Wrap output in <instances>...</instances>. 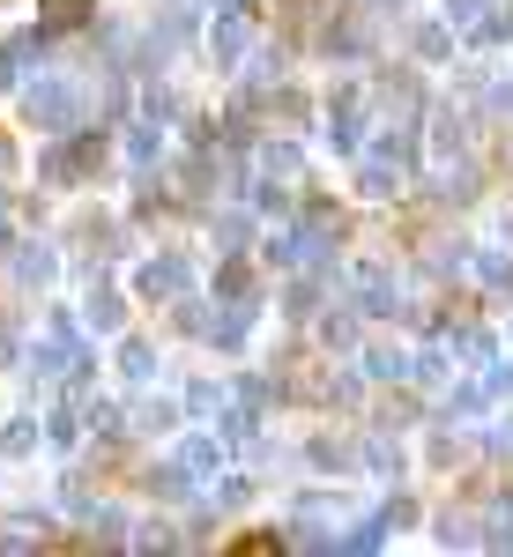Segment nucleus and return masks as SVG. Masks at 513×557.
Segmentation results:
<instances>
[{"mask_svg": "<svg viewBox=\"0 0 513 557\" xmlns=\"http://www.w3.org/2000/svg\"><path fill=\"white\" fill-rule=\"evenodd\" d=\"M23 120H30V127H45V134H75V127H83V89L45 75V83L23 89Z\"/></svg>", "mask_w": 513, "mask_h": 557, "instance_id": "obj_1", "label": "nucleus"}, {"mask_svg": "<svg viewBox=\"0 0 513 557\" xmlns=\"http://www.w3.org/2000/svg\"><path fill=\"white\" fill-rule=\"evenodd\" d=\"M410 178H417V134L402 120V134H387L380 149L365 157V194H402Z\"/></svg>", "mask_w": 513, "mask_h": 557, "instance_id": "obj_2", "label": "nucleus"}, {"mask_svg": "<svg viewBox=\"0 0 513 557\" xmlns=\"http://www.w3.org/2000/svg\"><path fill=\"white\" fill-rule=\"evenodd\" d=\"M134 290H142L149 305H179L186 290H194V268H186L179 253H157V260H142V275H134Z\"/></svg>", "mask_w": 513, "mask_h": 557, "instance_id": "obj_3", "label": "nucleus"}, {"mask_svg": "<svg viewBox=\"0 0 513 557\" xmlns=\"http://www.w3.org/2000/svg\"><path fill=\"white\" fill-rule=\"evenodd\" d=\"M254 52V15L246 8H216V23H209V60L216 67H239Z\"/></svg>", "mask_w": 513, "mask_h": 557, "instance_id": "obj_4", "label": "nucleus"}, {"mask_svg": "<svg viewBox=\"0 0 513 557\" xmlns=\"http://www.w3.org/2000/svg\"><path fill=\"white\" fill-rule=\"evenodd\" d=\"M97 157H105V141H97L89 127H75L60 149H52V157H45V178H60V186H68V178H89V164H97Z\"/></svg>", "mask_w": 513, "mask_h": 557, "instance_id": "obj_5", "label": "nucleus"}, {"mask_svg": "<svg viewBox=\"0 0 513 557\" xmlns=\"http://www.w3.org/2000/svg\"><path fill=\"white\" fill-rule=\"evenodd\" d=\"M254 312H260V298H223V312L209 320V343L216 349H239V343H246V327H254Z\"/></svg>", "mask_w": 513, "mask_h": 557, "instance_id": "obj_6", "label": "nucleus"}, {"mask_svg": "<svg viewBox=\"0 0 513 557\" xmlns=\"http://www.w3.org/2000/svg\"><path fill=\"white\" fill-rule=\"evenodd\" d=\"M38 52H45V30H38V38H8V45H0V89L30 83V60H38Z\"/></svg>", "mask_w": 513, "mask_h": 557, "instance_id": "obj_7", "label": "nucleus"}, {"mask_svg": "<svg viewBox=\"0 0 513 557\" xmlns=\"http://www.w3.org/2000/svg\"><path fill=\"white\" fill-rule=\"evenodd\" d=\"M328 141H335L342 157H350V149L365 141V120H357V97H335V104H328Z\"/></svg>", "mask_w": 513, "mask_h": 557, "instance_id": "obj_8", "label": "nucleus"}, {"mask_svg": "<svg viewBox=\"0 0 513 557\" xmlns=\"http://www.w3.org/2000/svg\"><path fill=\"white\" fill-rule=\"evenodd\" d=\"M357 312H365V320H380V312H402V290L387 283L380 268H365V290H357Z\"/></svg>", "mask_w": 513, "mask_h": 557, "instance_id": "obj_9", "label": "nucleus"}, {"mask_svg": "<svg viewBox=\"0 0 513 557\" xmlns=\"http://www.w3.org/2000/svg\"><path fill=\"white\" fill-rule=\"evenodd\" d=\"M506 38H513V8H506V0H491V8L469 23V45L484 52V45H506Z\"/></svg>", "mask_w": 513, "mask_h": 557, "instance_id": "obj_10", "label": "nucleus"}, {"mask_svg": "<svg viewBox=\"0 0 513 557\" xmlns=\"http://www.w3.org/2000/svg\"><path fill=\"white\" fill-rule=\"evenodd\" d=\"M469 268H476V283H484L491 298H513V260L506 253H469Z\"/></svg>", "mask_w": 513, "mask_h": 557, "instance_id": "obj_11", "label": "nucleus"}, {"mask_svg": "<svg viewBox=\"0 0 513 557\" xmlns=\"http://www.w3.org/2000/svg\"><path fill=\"white\" fill-rule=\"evenodd\" d=\"M83 320L97 327V335H120V320H127V312H120V298H112V290H89V298H83Z\"/></svg>", "mask_w": 513, "mask_h": 557, "instance_id": "obj_12", "label": "nucleus"}, {"mask_svg": "<svg viewBox=\"0 0 513 557\" xmlns=\"http://www.w3.org/2000/svg\"><path fill=\"white\" fill-rule=\"evenodd\" d=\"M179 461H186L194 475H216V469H223V438H186V446H179Z\"/></svg>", "mask_w": 513, "mask_h": 557, "instance_id": "obj_13", "label": "nucleus"}, {"mask_svg": "<svg viewBox=\"0 0 513 557\" xmlns=\"http://www.w3.org/2000/svg\"><path fill=\"white\" fill-rule=\"evenodd\" d=\"M52 268H60V260L45 253V246H23V253H15V275H23L30 290H45V283H52Z\"/></svg>", "mask_w": 513, "mask_h": 557, "instance_id": "obj_14", "label": "nucleus"}, {"mask_svg": "<svg viewBox=\"0 0 513 557\" xmlns=\"http://www.w3.org/2000/svg\"><path fill=\"white\" fill-rule=\"evenodd\" d=\"M83 15H89V0H45L38 30H45V38H52V30H75V23H83Z\"/></svg>", "mask_w": 513, "mask_h": 557, "instance_id": "obj_15", "label": "nucleus"}, {"mask_svg": "<svg viewBox=\"0 0 513 557\" xmlns=\"http://www.w3.org/2000/svg\"><path fill=\"white\" fill-rule=\"evenodd\" d=\"M120 372H127L134 386H149V380H157V349H149V343H127V349H120Z\"/></svg>", "mask_w": 513, "mask_h": 557, "instance_id": "obj_16", "label": "nucleus"}, {"mask_svg": "<svg viewBox=\"0 0 513 557\" xmlns=\"http://www.w3.org/2000/svg\"><path fill=\"white\" fill-rule=\"evenodd\" d=\"M410 364H417L410 349H365V372H372V380H402Z\"/></svg>", "mask_w": 513, "mask_h": 557, "instance_id": "obj_17", "label": "nucleus"}, {"mask_svg": "<svg viewBox=\"0 0 513 557\" xmlns=\"http://www.w3.org/2000/svg\"><path fill=\"white\" fill-rule=\"evenodd\" d=\"M484 394H491V386H454V394L439 401V417H462V424H469V417H484Z\"/></svg>", "mask_w": 513, "mask_h": 557, "instance_id": "obj_18", "label": "nucleus"}, {"mask_svg": "<svg viewBox=\"0 0 513 557\" xmlns=\"http://www.w3.org/2000/svg\"><path fill=\"white\" fill-rule=\"evenodd\" d=\"M365 469L372 475H402V446H394V438H372V446H365Z\"/></svg>", "mask_w": 513, "mask_h": 557, "instance_id": "obj_19", "label": "nucleus"}, {"mask_svg": "<svg viewBox=\"0 0 513 557\" xmlns=\"http://www.w3.org/2000/svg\"><path fill=\"white\" fill-rule=\"evenodd\" d=\"M260 172L291 178V172H298V149H291V141H268V149H260Z\"/></svg>", "mask_w": 513, "mask_h": 557, "instance_id": "obj_20", "label": "nucleus"}, {"mask_svg": "<svg viewBox=\"0 0 513 557\" xmlns=\"http://www.w3.org/2000/svg\"><path fill=\"white\" fill-rule=\"evenodd\" d=\"M484 543H491V550H513V498L491 506V535H484Z\"/></svg>", "mask_w": 513, "mask_h": 557, "instance_id": "obj_21", "label": "nucleus"}, {"mask_svg": "<svg viewBox=\"0 0 513 557\" xmlns=\"http://www.w3.org/2000/svg\"><path fill=\"white\" fill-rule=\"evenodd\" d=\"M30 446H38V417H15L8 438H0V454H30Z\"/></svg>", "mask_w": 513, "mask_h": 557, "instance_id": "obj_22", "label": "nucleus"}, {"mask_svg": "<svg viewBox=\"0 0 513 557\" xmlns=\"http://www.w3.org/2000/svg\"><path fill=\"white\" fill-rule=\"evenodd\" d=\"M380 543H387V528H380V520H365V528H357V535H342L335 550H350V557H365V550H380Z\"/></svg>", "mask_w": 513, "mask_h": 557, "instance_id": "obj_23", "label": "nucleus"}, {"mask_svg": "<svg viewBox=\"0 0 513 557\" xmlns=\"http://www.w3.org/2000/svg\"><path fill=\"white\" fill-rule=\"evenodd\" d=\"M127 157H134V164H149V157H157V120H134V134H127Z\"/></svg>", "mask_w": 513, "mask_h": 557, "instance_id": "obj_24", "label": "nucleus"}, {"mask_svg": "<svg viewBox=\"0 0 513 557\" xmlns=\"http://www.w3.org/2000/svg\"><path fill=\"white\" fill-rule=\"evenodd\" d=\"M216 298H260L254 283H246V268H239V260H231V268H223V275H216Z\"/></svg>", "mask_w": 513, "mask_h": 557, "instance_id": "obj_25", "label": "nucleus"}, {"mask_svg": "<svg viewBox=\"0 0 513 557\" xmlns=\"http://www.w3.org/2000/svg\"><path fill=\"white\" fill-rule=\"evenodd\" d=\"M439 543L454 550V543H476V520H462V513H439Z\"/></svg>", "mask_w": 513, "mask_h": 557, "instance_id": "obj_26", "label": "nucleus"}, {"mask_svg": "<svg viewBox=\"0 0 513 557\" xmlns=\"http://www.w3.org/2000/svg\"><path fill=\"white\" fill-rule=\"evenodd\" d=\"M216 246L239 253V246H246V215H216Z\"/></svg>", "mask_w": 513, "mask_h": 557, "instance_id": "obj_27", "label": "nucleus"}, {"mask_svg": "<svg viewBox=\"0 0 513 557\" xmlns=\"http://www.w3.org/2000/svg\"><path fill=\"white\" fill-rule=\"evenodd\" d=\"M134 424H142V431H171V424H179V409H171V401H142Z\"/></svg>", "mask_w": 513, "mask_h": 557, "instance_id": "obj_28", "label": "nucleus"}, {"mask_svg": "<svg viewBox=\"0 0 513 557\" xmlns=\"http://www.w3.org/2000/svg\"><path fill=\"white\" fill-rule=\"evenodd\" d=\"M350 327H357L350 312H328V320H320V343H328V349H342V343H350Z\"/></svg>", "mask_w": 513, "mask_h": 557, "instance_id": "obj_29", "label": "nucleus"}, {"mask_svg": "<svg viewBox=\"0 0 513 557\" xmlns=\"http://www.w3.org/2000/svg\"><path fill=\"white\" fill-rule=\"evenodd\" d=\"M83 424L89 431H120V409H112V401H83Z\"/></svg>", "mask_w": 513, "mask_h": 557, "instance_id": "obj_30", "label": "nucleus"}, {"mask_svg": "<svg viewBox=\"0 0 513 557\" xmlns=\"http://www.w3.org/2000/svg\"><path fill=\"white\" fill-rule=\"evenodd\" d=\"M410 520H417V506H410V498H387V506H380V528H387V535H394V528H410Z\"/></svg>", "mask_w": 513, "mask_h": 557, "instance_id": "obj_31", "label": "nucleus"}, {"mask_svg": "<svg viewBox=\"0 0 513 557\" xmlns=\"http://www.w3.org/2000/svg\"><path fill=\"white\" fill-rule=\"evenodd\" d=\"M417 60H447V30H439V23L417 30Z\"/></svg>", "mask_w": 513, "mask_h": 557, "instance_id": "obj_32", "label": "nucleus"}, {"mask_svg": "<svg viewBox=\"0 0 513 557\" xmlns=\"http://www.w3.org/2000/svg\"><path fill=\"white\" fill-rule=\"evenodd\" d=\"M484 8H491V0H447V23H462V30H469Z\"/></svg>", "mask_w": 513, "mask_h": 557, "instance_id": "obj_33", "label": "nucleus"}, {"mask_svg": "<svg viewBox=\"0 0 513 557\" xmlns=\"http://www.w3.org/2000/svg\"><path fill=\"white\" fill-rule=\"evenodd\" d=\"M484 386H491V394H513V357H499V364L484 372Z\"/></svg>", "mask_w": 513, "mask_h": 557, "instance_id": "obj_34", "label": "nucleus"}, {"mask_svg": "<svg viewBox=\"0 0 513 557\" xmlns=\"http://www.w3.org/2000/svg\"><path fill=\"white\" fill-rule=\"evenodd\" d=\"M491 112H513V83H491Z\"/></svg>", "mask_w": 513, "mask_h": 557, "instance_id": "obj_35", "label": "nucleus"}, {"mask_svg": "<svg viewBox=\"0 0 513 557\" xmlns=\"http://www.w3.org/2000/svg\"><path fill=\"white\" fill-rule=\"evenodd\" d=\"M201 8H209V15H216V8H239V0H201Z\"/></svg>", "mask_w": 513, "mask_h": 557, "instance_id": "obj_36", "label": "nucleus"}]
</instances>
